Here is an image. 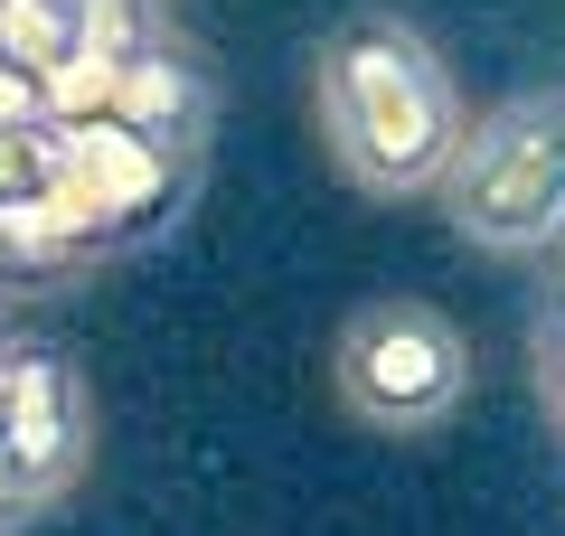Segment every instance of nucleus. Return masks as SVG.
<instances>
[{
	"label": "nucleus",
	"mask_w": 565,
	"mask_h": 536,
	"mask_svg": "<svg viewBox=\"0 0 565 536\" xmlns=\"http://www.w3.org/2000/svg\"><path fill=\"white\" fill-rule=\"evenodd\" d=\"M311 114H321L340 179L367 199H434V179L462 141V95H452L444 57L396 10L330 20V39L311 47Z\"/></svg>",
	"instance_id": "nucleus-1"
},
{
	"label": "nucleus",
	"mask_w": 565,
	"mask_h": 536,
	"mask_svg": "<svg viewBox=\"0 0 565 536\" xmlns=\"http://www.w3.org/2000/svg\"><path fill=\"white\" fill-rule=\"evenodd\" d=\"M452 236L481 255H546L565 226V104L546 95H509L481 122H462L444 179H434Z\"/></svg>",
	"instance_id": "nucleus-2"
},
{
	"label": "nucleus",
	"mask_w": 565,
	"mask_h": 536,
	"mask_svg": "<svg viewBox=\"0 0 565 536\" xmlns=\"http://www.w3.org/2000/svg\"><path fill=\"white\" fill-rule=\"evenodd\" d=\"M330 396L367 433H434L471 396V339L452 330V311H434L415 292L359 301L330 339Z\"/></svg>",
	"instance_id": "nucleus-3"
},
{
	"label": "nucleus",
	"mask_w": 565,
	"mask_h": 536,
	"mask_svg": "<svg viewBox=\"0 0 565 536\" xmlns=\"http://www.w3.org/2000/svg\"><path fill=\"white\" fill-rule=\"evenodd\" d=\"M0 442L20 452V471L39 480L47 499L76 490L85 452H95V405H85V377L47 349H0Z\"/></svg>",
	"instance_id": "nucleus-4"
},
{
	"label": "nucleus",
	"mask_w": 565,
	"mask_h": 536,
	"mask_svg": "<svg viewBox=\"0 0 565 536\" xmlns=\"http://www.w3.org/2000/svg\"><path fill=\"white\" fill-rule=\"evenodd\" d=\"M104 122L132 132L141 151H161L170 170H199L207 122H217V85H207V66L189 57L170 29H151V39L114 66V104H104Z\"/></svg>",
	"instance_id": "nucleus-5"
},
{
	"label": "nucleus",
	"mask_w": 565,
	"mask_h": 536,
	"mask_svg": "<svg viewBox=\"0 0 565 536\" xmlns=\"http://www.w3.org/2000/svg\"><path fill=\"white\" fill-rule=\"evenodd\" d=\"M76 264H95V245H85V236H76V226H66L47 199L0 207V274L47 282V274H76Z\"/></svg>",
	"instance_id": "nucleus-6"
},
{
	"label": "nucleus",
	"mask_w": 565,
	"mask_h": 536,
	"mask_svg": "<svg viewBox=\"0 0 565 536\" xmlns=\"http://www.w3.org/2000/svg\"><path fill=\"white\" fill-rule=\"evenodd\" d=\"M0 57L20 76L66 66L76 57V0H0Z\"/></svg>",
	"instance_id": "nucleus-7"
},
{
	"label": "nucleus",
	"mask_w": 565,
	"mask_h": 536,
	"mask_svg": "<svg viewBox=\"0 0 565 536\" xmlns=\"http://www.w3.org/2000/svg\"><path fill=\"white\" fill-rule=\"evenodd\" d=\"M39 104H47V132H76V122H104V104H114V66L104 57H66L39 76Z\"/></svg>",
	"instance_id": "nucleus-8"
},
{
	"label": "nucleus",
	"mask_w": 565,
	"mask_h": 536,
	"mask_svg": "<svg viewBox=\"0 0 565 536\" xmlns=\"http://www.w3.org/2000/svg\"><path fill=\"white\" fill-rule=\"evenodd\" d=\"M57 189V132H0V207H29Z\"/></svg>",
	"instance_id": "nucleus-9"
},
{
	"label": "nucleus",
	"mask_w": 565,
	"mask_h": 536,
	"mask_svg": "<svg viewBox=\"0 0 565 536\" xmlns=\"http://www.w3.org/2000/svg\"><path fill=\"white\" fill-rule=\"evenodd\" d=\"M39 508H47V490H39V480L20 471V452L0 442V536H20V527H29Z\"/></svg>",
	"instance_id": "nucleus-10"
},
{
	"label": "nucleus",
	"mask_w": 565,
	"mask_h": 536,
	"mask_svg": "<svg viewBox=\"0 0 565 536\" xmlns=\"http://www.w3.org/2000/svg\"><path fill=\"white\" fill-rule=\"evenodd\" d=\"M47 104H39V76H20V66L0 57V132H39Z\"/></svg>",
	"instance_id": "nucleus-11"
}]
</instances>
